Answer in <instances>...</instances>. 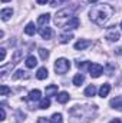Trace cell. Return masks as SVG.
Instances as JSON below:
<instances>
[{
  "label": "cell",
  "instance_id": "6da1fadb",
  "mask_svg": "<svg viewBox=\"0 0 122 123\" xmlns=\"http://www.w3.org/2000/svg\"><path fill=\"white\" fill-rule=\"evenodd\" d=\"M112 14H114V9L109 4H96V6L92 7L91 12H89L91 20L95 25H98V26L105 25L111 19Z\"/></svg>",
  "mask_w": 122,
  "mask_h": 123
},
{
  "label": "cell",
  "instance_id": "7a4b0ae2",
  "mask_svg": "<svg viewBox=\"0 0 122 123\" xmlns=\"http://www.w3.org/2000/svg\"><path fill=\"white\" fill-rule=\"evenodd\" d=\"M73 16H72V10L70 9H62L59 10L58 13H56V16H55V23H56V26H59V27H65L66 26V23L72 19Z\"/></svg>",
  "mask_w": 122,
  "mask_h": 123
},
{
  "label": "cell",
  "instance_id": "3957f363",
  "mask_svg": "<svg viewBox=\"0 0 122 123\" xmlns=\"http://www.w3.org/2000/svg\"><path fill=\"white\" fill-rule=\"evenodd\" d=\"M69 69H70V62L68 60V59L61 57V59H58V60L55 62V72L58 74H65Z\"/></svg>",
  "mask_w": 122,
  "mask_h": 123
},
{
  "label": "cell",
  "instance_id": "277c9868",
  "mask_svg": "<svg viewBox=\"0 0 122 123\" xmlns=\"http://www.w3.org/2000/svg\"><path fill=\"white\" fill-rule=\"evenodd\" d=\"M105 37H106L109 42H118V40L121 39V33H119V30H118L115 26H111V27L108 29V31H106Z\"/></svg>",
  "mask_w": 122,
  "mask_h": 123
},
{
  "label": "cell",
  "instance_id": "5b68a950",
  "mask_svg": "<svg viewBox=\"0 0 122 123\" xmlns=\"http://www.w3.org/2000/svg\"><path fill=\"white\" fill-rule=\"evenodd\" d=\"M102 72H103V67L101 66V64H98V63H91L89 64V73H91L92 77H99L101 74H102Z\"/></svg>",
  "mask_w": 122,
  "mask_h": 123
},
{
  "label": "cell",
  "instance_id": "8992f818",
  "mask_svg": "<svg viewBox=\"0 0 122 123\" xmlns=\"http://www.w3.org/2000/svg\"><path fill=\"white\" fill-rule=\"evenodd\" d=\"M39 34L42 36V39L49 40V39H52V29H50V27H47V26H43V27H40Z\"/></svg>",
  "mask_w": 122,
  "mask_h": 123
},
{
  "label": "cell",
  "instance_id": "52a82bcc",
  "mask_svg": "<svg viewBox=\"0 0 122 123\" xmlns=\"http://www.w3.org/2000/svg\"><path fill=\"white\" fill-rule=\"evenodd\" d=\"M78 27H79V19H78L76 16H73V17L66 23V26H65L66 30H69V29H78Z\"/></svg>",
  "mask_w": 122,
  "mask_h": 123
},
{
  "label": "cell",
  "instance_id": "ba28073f",
  "mask_svg": "<svg viewBox=\"0 0 122 123\" xmlns=\"http://www.w3.org/2000/svg\"><path fill=\"white\" fill-rule=\"evenodd\" d=\"M91 46V40H78L76 43H75V49L76 50H85L86 47H89Z\"/></svg>",
  "mask_w": 122,
  "mask_h": 123
},
{
  "label": "cell",
  "instance_id": "9c48e42d",
  "mask_svg": "<svg viewBox=\"0 0 122 123\" xmlns=\"http://www.w3.org/2000/svg\"><path fill=\"white\" fill-rule=\"evenodd\" d=\"M12 14H13V9H10V7L3 9V10L0 12V16H1V20H3V22H7V20L12 17Z\"/></svg>",
  "mask_w": 122,
  "mask_h": 123
},
{
  "label": "cell",
  "instance_id": "30bf717a",
  "mask_svg": "<svg viewBox=\"0 0 122 123\" xmlns=\"http://www.w3.org/2000/svg\"><path fill=\"white\" fill-rule=\"evenodd\" d=\"M109 92H111V85L109 83H103L101 86V89H99V96L101 97H106L109 94Z\"/></svg>",
  "mask_w": 122,
  "mask_h": 123
},
{
  "label": "cell",
  "instance_id": "8fae6325",
  "mask_svg": "<svg viewBox=\"0 0 122 123\" xmlns=\"http://www.w3.org/2000/svg\"><path fill=\"white\" fill-rule=\"evenodd\" d=\"M47 76H49V72H47V69H46V67H39V69H37L36 77H37L39 80H43V79H46Z\"/></svg>",
  "mask_w": 122,
  "mask_h": 123
},
{
  "label": "cell",
  "instance_id": "7c38bea8",
  "mask_svg": "<svg viewBox=\"0 0 122 123\" xmlns=\"http://www.w3.org/2000/svg\"><path fill=\"white\" fill-rule=\"evenodd\" d=\"M27 99H29L30 102L40 100V90H37V89H34V90H30V92H29V96H27Z\"/></svg>",
  "mask_w": 122,
  "mask_h": 123
},
{
  "label": "cell",
  "instance_id": "4fadbf2b",
  "mask_svg": "<svg viewBox=\"0 0 122 123\" xmlns=\"http://www.w3.org/2000/svg\"><path fill=\"white\" fill-rule=\"evenodd\" d=\"M49 20H50V14H49V13H46V14H40V16L37 17V23L42 25V26H46V25L49 23Z\"/></svg>",
  "mask_w": 122,
  "mask_h": 123
},
{
  "label": "cell",
  "instance_id": "5bb4252c",
  "mask_svg": "<svg viewBox=\"0 0 122 123\" xmlns=\"http://www.w3.org/2000/svg\"><path fill=\"white\" fill-rule=\"evenodd\" d=\"M111 106H112L114 109L121 110V109H122V97H121V96H118V97L112 99V100H111Z\"/></svg>",
  "mask_w": 122,
  "mask_h": 123
},
{
  "label": "cell",
  "instance_id": "9a60e30c",
  "mask_svg": "<svg viewBox=\"0 0 122 123\" xmlns=\"http://www.w3.org/2000/svg\"><path fill=\"white\" fill-rule=\"evenodd\" d=\"M56 100H58L59 103H62V105H63V103H66V102L69 100V94H68L66 92L58 93V94H56Z\"/></svg>",
  "mask_w": 122,
  "mask_h": 123
},
{
  "label": "cell",
  "instance_id": "2e32d148",
  "mask_svg": "<svg viewBox=\"0 0 122 123\" xmlns=\"http://www.w3.org/2000/svg\"><path fill=\"white\" fill-rule=\"evenodd\" d=\"M58 94V86L56 85H49L46 87V96H56Z\"/></svg>",
  "mask_w": 122,
  "mask_h": 123
},
{
  "label": "cell",
  "instance_id": "e0dca14e",
  "mask_svg": "<svg viewBox=\"0 0 122 123\" xmlns=\"http://www.w3.org/2000/svg\"><path fill=\"white\" fill-rule=\"evenodd\" d=\"M70 39H73V34L72 33H63L59 36V42H61L62 44H65V43H69V40Z\"/></svg>",
  "mask_w": 122,
  "mask_h": 123
},
{
  "label": "cell",
  "instance_id": "ac0fdd59",
  "mask_svg": "<svg viewBox=\"0 0 122 123\" xmlns=\"http://www.w3.org/2000/svg\"><path fill=\"white\" fill-rule=\"evenodd\" d=\"M83 82H85V76H83L82 73H78V74L73 77V85H75V86H81Z\"/></svg>",
  "mask_w": 122,
  "mask_h": 123
},
{
  "label": "cell",
  "instance_id": "d6986e66",
  "mask_svg": "<svg viewBox=\"0 0 122 123\" xmlns=\"http://www.w3.org/2000/svg\"><path fill=\"white\" fill-rule=\"evenodd\" d=\"M25 33L29 34V36H33L36 33V27H34V23H27L26 27H25Z\"/></svg>",
  "mask_w": 122,
  "mask_h": 123
},
{
  "label": "cell",
  "instance_id": "ffe728a7",
  "mask_svg": "<svg viewBox=\"0 0 122 123\" xmlns=\"http://www.w3.org/2000/svg\"><path fill=\"white\" fill-rule=\"evenodd\" d=\"M36 64H37V59H36L34 56H27V59H26V66H27L29 69H33Z\"/></svg>",
  "mask_w": 122,
  "mask_h": 123
},
{
  "label": "cell",
  "instance_id": "44dd1931",
  "mask_svg": "<svg viewBox=\"0 0 122 123\" xmlns=\"http://www.w3.org/2000/svg\"><path fill=\"white\" fill-rule=\"evenodd\" d=\"M85 96H88V97H92V96H95V93H96V87H95V85H89L86 89H85Z\"/></svg>",
  "mask_w": 122,
  "mask_h": 123
},
{
  "label": "cell",
  "instance_id": "7402d4cb",
  "mask_svg": "<svg viewBox=\"0 0 122 123\" xmlns=\"http://www.w3.org/2000/svg\"><path fill=\"white\" fill-rule=\"evenodd\" d=\"M49 107H50V100H49V97L42 99V100H40V103H39V109L46 110V109H49Z\"/></svg>",
  "mask_w": 122,
  "mask_h": 123
},
{
  "label": "cell",
  "instance_id": "603a6c76",
  "mask_svg": "<svg viewBox=\"0 0 122 123\" xmlns=\"http://www.w3.org/2000/svg\"><path fill=\"white\" fill-rule=\"evenodd\" d=\"M22 77L27 79V77H29L27 72H25V70H17V72H16L14 74H13V79H14V80H17V79H22Z\"/></svg>",
  "mask_w": 122,
  "mask_h": 123
},
{
  "label": "cell",
  "instance_id": "cb8c5ba5",
  "mask_svg": "<svg viewBox=\"0 0 122 123\" xmlns=\"http://www.w3.org/2000/svg\"><path fill=\"white\" fill-rule=\"evenodd\" d=\"M23 57V52L22 50H16L14 53H13V57H12V62L16 64V63H19L20 62V59Z\"/></svg>",
  "mask_w": 122,
  "mask_h": 123
},
{
  "label": "cell",
  "instance_id": "d4e9b609",
  "mask_svg": "<svg viewBox=\"0 0 122 123\" xmlns=\"http://www.w3.org/2000/svg\"><path fill=\"white\" fill-rule=\"evenodd\" d=\"M50 123H63V117L61 113H55L50 119Z\"/></svg>",
  "mask_w": 122,
  "mask_h": 123
},
{
  "label": "cell",
  "instance_id": "484cf974",
  "mask_svg": "<svg viewBox=\"0 0 122 123\" xmlns=\"http://www.w3.org/2000/svg\"><path fill=\"white\" fill-rule=\"evenodd\" d=\"M39 55H40V57H42L43 60H46V59L49 57V50H47V49L40 47V49H39Z\"/></svg>",
  "mask_w": 122,
  "mask_h": 123
},
{
  "label": "cell",
  "instance_id": "4316f807",
  "mask_svg": "<svg viewBox=\"0 0 122 123\" xmlns=\"http://www.w3.org/2000/svg\"><path fill=\"white\" fill-rule=\"evenodd\" d=\"M10 92H12V90H10L6 85H1V86H0V94H1V96H7Z\"/></svg>",
  "mask_w": 122,
  "mask_h": 123
},
{
  "label": "cell",
  "instance_id": "83f0119b",
  "mask_svg": "<svg viewBox=\"0 0 122 123\" xmlns=\"http://www.w3.org/2000/svg\"><path fill=\"white\" fill-rule=\"evenodd\" d=\"M66 1H69V0H52L50 1V6H58V4H62V3H66Z\"/></svg>",
  "mask_w": 122,
  "mask_h": 123
},
{
  "label": "cell",
  "instance_id": "f1b7e54d",
  "mask_svg": "<svg viewBox=\"0 0 122 123\" xmlns=\"http://www.w3.org/2000/svg\"><path fill=\"white\" fill-rule=\"evenodd\" d=\"M4 59H6V49L1 47L0 49V62H4Z\"/></svg>",
  "mask_w": 122,
  "mask_h": 123
},
{
  "label": "cell",
  "instance_id": "f546056e",
  "mask_svg": "<svg viewBox=\"0 0 122 123\" xmlns=\"http://www.w3.org/2000/svg\"><path fill=\"white\" fill-rule=\"evenodd\" d=\"M37 123H50V120L46 119V117H39L37 119Z\"/></svg>",
  "mask_w": 122,
  "mask_h": 123
},
{
  "label": "cell",
  "instance_id": "4dcf8cb0",
  "mask_svg": "<svg viewBox=\"0 0 122 123\" xmlns=\"http://www.w3.org/2000/svg\"><path fill=\"white\" fill-rule=\"evenodd\" d=\"M0 115H1V120H4V119H6V112H4V109H3V107L0 109Z\"/></svg>",
  "mask_w": 122,
  "mask_h": 123
},
{
  "label": "cell",
  "instance_id": "1f68e13d",
  "mask_svg": "<svg viewBox=\"0 0 122 123\" xmlns=\"http://www.w3.org/2000/svg\"><path fill=\"white\" fill-rule=\"evenodd\" d=\"M36 1H37L39 4H46V3H47L49 0H36Z\"/></svg>",
  "mask_w": 122,
  "mask_h": 123
},
{
  "label": "cell",
  "instance_id": "d6a6232c",
  "mask_svg": "<svg viewBox=\"0 0 122 123\" xmlns=\"http://www.w3.org/2000/svg\"><path fill=\"white\" fill-rule=\"evenodd\" d=\"M109 123H122V122H121V119H114V120H111Z\"/></svg>",
  "mask_w": 122,
  "mask_h": 123
},
{
  "label": "cell",
  "instance_id": "836d02e7",
  "mask_svg": "<svg viewBox=\"0 0 122 123\" xmlns=\"http://www.w3.org/2000/svg\"><path fill=\"white\" fill-rule=\"evenodd\" d=\"M116 55H122V47H118L116 49Z\"/></svg>",
  "mask_w": 122,
  "mask_h": 123
},
{
  "label": "cell",
  "instance_id": "e575fe53",
  "mask_svg": "<svg viewBox=\"0 0 122 123\" xmlns=\"http://www.w3.org/2000/svg\"><path fill=\"white\" fill-rule=\"evenodd\" d=\"M88 1H91V3H96L98 0H88Z\"/></svg>",
  "mask_w": 122,
  "mask_h": 123
},
{
  "label": "cell",
  "instance_id": "d590c367",
  "mask_svg": "<svg viewBox=\"0 0 122 123\" xmlns=\"http://www.w3.org/2000/svg\"><path fill=\"white\" fill-rule=\"evenodd\" d=\"M1 1H3V3H6V1H9V0H1Z\"/></svg>",
  "mask_w": 122,
  "mask_h": 123
},
{
  "label": "cell",
  "instance_id": "8d00e7d4",
  "mask_svg": "<svg viewBox=\"0 0 122 123\" xmlns=\"http://www.w3.org/2000/svg\"><path fill=\"white\" fill-rule=\"evenodd\" d=\"M121 29H122V22H121Z\"/></svg>",
  "mask_w": 122,
  "mask_h": 123
}]
</instances>
